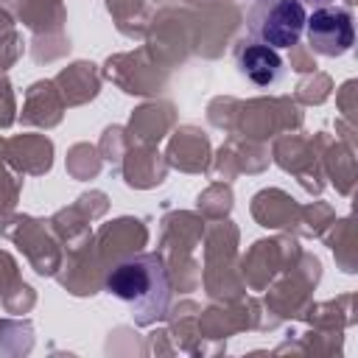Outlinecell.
Returning a JSON list of instances; mask_svg holds the SVG:
<instances>
[{
	"instance_id": "1",
	"label": "cell",
	"mask_w": 358,
	"mask_h": 358,
	"mask_svg": "<svg viewBox=\"0 0 358 358\" xmlns=\"http://www.w3.org/2000/svg\"><path fill=\"white\" fill-rule=\"evenodd\" d=\"M106 291L129 308L134 324H154L165 319L171 305V280L162 257L143 252L120 260L106 274Z\"/></svg>"
},
{
	"instance_id": "2",
	"label": "cell",
	"mask_w": 358,
	"mask_h": 358,
	"mask_svg": "<svg viewBox=\"0 0 358 358\" xmlns=\"http://www.w3.org/2000/svg\"><path fill=\"white\" fill-rule=\"evenodd\" d=\"M305 20L308 11L302 0H252V8L246 14V28L255 42L282 50L299 42L305 31Z\"/></svg>"
},
{
	"instance_id": "3",
	"label": "cell",
	"mask_w": 358,
	"mask_h": 358,
	"mask_svg": "<svg viewBox=\"0 0 358 358\" xmlns=\"http://www.w3.org/2000/svg\"><path fill=\"white\" fill-rule=\"evenodd\" d=\"M305 28L310 48L322 56H344L355 42L352 17L344 8H316L305 20Z\"/></svg>"
},
{
	"instance_id": "4",
	"label": "cell",
	"mask_w": 358,
	"mask_h": 358,
	"mask_svg": "<svg viewBox=\"0 0 358 358\" xmlns=\"http://www.w3.org/2000/svg\"><path fill=\"white\" fill-rule=\"evenodd\" d=\"M235 59H238L241 76L249 84H255L257 90H271V87H277L285 78V62L268 45H260V42L241 45L238 53H235Z\"/></svg>"
}]
</instances>
